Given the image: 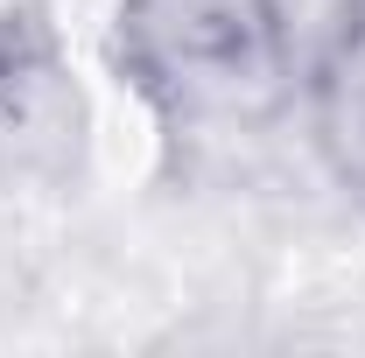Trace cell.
Wrapping results in <instances>:
<instances>
[{
  "instance_id": "obj_1",
  "label": "cell",
  "mask_w": 365,
  "mask_h": 358,
  "mask_svg": "<svg viewBox=\"0 0 365 358\" xmlns=\"http://www.w3.org/2000/svg\"><path fill=\"white\" fill-rule=\"evenodd\" d=\"M106 49L169 134H260L295 113L302 36L288 0H113Z\"/></svg>"
},
{
  "instance_id": "obj_2",
  "label": "cell",
  "mask_w": 365,
  "mask_h": 358,
  "mask_svg": "<svg viewBox=\"0 0 365 358\" xmlns=\"http://www.w3.org/2000/svg\"><path fill=\"white\" fill-rule=\"evenodd\" d=\"M295 113L323 176L365 211V0H337V14L302 43Z\"/></svg>"
},
{
  "instance_id": "obj_3",
  "label": "cell",
  "mask_w": 365,
  "mask_h": 358,
  "mask_svg": "<svg viewBox=\"0 0 365 358\" xmlns=\"http://www.w3.org/2000/svg\"><path fill=\"white\" fill-rule=\"evenodd\" d=\"M63 78V49L43 0H0V127H29Z\"/></svg>"
}]
</instances>
